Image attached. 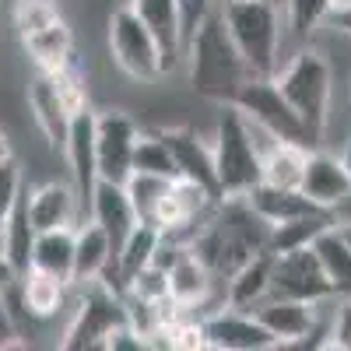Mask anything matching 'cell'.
Segmentation results:
<instances>
[{
  "label": "cell",
  "mask_w": 351,
  "mask_h": 351,
  "mask_svg": "<svg viewBox=\"0 0 351 351\" xmlns=\"http://www.w3.org/2000/svg\"><path fill=\"white\" fill-rule=\"evenodd\" d=\"M271 246V225L263 221L246 197H221L215 218L193 232L190 250L208 263L218 281H228L243 263Z\"/></svg>",
  "instance_id": "1"
},
{
  "label": "cell",
  "mask_w": 351,
  "mask_h": 351,
  "mask_svg": "<svg viewBox=\"0 0 351 351\" xmlns=\"http://www.w3.org/2000/svg\"><path fill=\"white\" fill-rule=\"evenodd\" d=\"M183 60L190 67V88L193 92L200 99H211V102H221V106L236 99V92L253 77V71L246 67L243 53L232 43L218 11H211L197 25V32L186 39Z\"/></svg>",
  "instance_id": "2"
},
{
  "label": "cell",
  "mask_w": 351,
  "mask_h": 351,
  "mask_svg": "<svg viewBox=\"0 0 351 351\" xmlns=\"http://www.w3.org/2000/svg\"><path fill=\"white\" fill-rule=\"evenodd\" d=\"M218 14L253 77H274L281 39L288 28L285 8L274 0H221Z\"/></svg>",
  "instance_id": "3"
},
{
  "label": "cell",
  "mask_w": 351,
  "mask_h": 351,
  "mask_svg": "<svg viewBox=\"0 0 351 351\" xmlns=\"http://www.w3.org/2000/svg\"><path fill=\"white\" fill-rule=\"evenodd\" d=\"M274 81L281 88V95L288 99V106L306 123L313 144H319L327 130V106H330V84H334L327 56L316 49H302L291 56V64L285 71L274 74Z\"/></svg>",
  "instance_id": "4"
},
{
  "label": "cell",
  "mask_w": 351,
  "mask_h": 351,
  "mask_svg": "<svg viewBox=\"0 0 351 351\" xmlns=\"http://www.w3.org/2000/svg\"><path fill=\"white\" fill-rule=\"evenodd\" d=\"M211 152H215V172H218L221 197H243L253 183H260V148L253 141V127L228 102L221 106Z\"/></svg>",
  "instance_id": "5"
},
{
  "label": "cell",
  "mask_w": 351,
  "mask_h": 351,
  "mask_svg": "<svg viewBox=\"0 0 351 351\" xmlns=\"http://www.w3.org/2000/svg\"><path fill=\"white\" fill-rule=\"evenodd\" d=\"M228 106H236L250 123H256L260 130H267L278 141H295V144H306V148H316L306 123L299 120V112L288 106V99L281 95L274 77H250Z\"/></svg>",
  "instance_id": "6"
},
{
  "label": "cell",
  "mask_w": 351,
  "mask_h": 351,
  "mask_svg": "<svg viewBox=\"0 0 351 351\" xmlns=\"http://www.w3.org/2000/svg\"><path fill=\"white\" fill-rule=\"evenodd\" d=\"M109 49L112 60L123 74L137 81H155L162 77V49L152 36V28L144 25L130 4L116 8L109 18Z\"/></svg>",
  "instance_id": "7"
},
{
  "label": "cell",
  "mask_w": 351,
  "mask_h": 351,
  "mask_svg": "<svg viewBox=\"0 0 351 351\" xmlns=\"http://www.w3.org/2000/svg\"><path fill=\"white\" fill-rule=\"evenodd\" d=\"M271 295L281 299H302V302H324L334 295V285L319 263L313 246L299 250H285L274 253V267H271Z\"/></svg>",
  "instance_id": "8"
},
{
  "label": "cell",
  "mask_w": 351,
  "mask_h": 351,
  "mask_svg": "<svg viewBox=\"0 0 351 351\" xmlns=\"http://www.w3.org/2000/svg\"><path fill=\"white\" fill-rule=\"evenodd\" d=\"M137 123L130 112L106 109L95 112V152H99V180L120 183L134 176V148H137Z\"/></svg>",
  "instance_id": "9"
},
{
  "label": "cell",
  "mask_w": 351,
  "mask_h": 351,
  "mask_svg": "<svg viewBox=\"0 0 351 351\" xmlns=\"http://www.w3.org/2000/svg\"><path fill=\"white\" fill-rule=\"evenodd\" d=\"M127 324V306L120 291H109V288H95L81 299L71 327L60 341V348L67 351H84V348H102L106 334L112 327Z\"/></svg>",
  "instance_id": "10"
},
{
  "label": "cell",
  "mask_w": 351,
  "mask_h": 351,
  "mask_svg": "<svg viewBox=\"0 0 351 351\" xmlns=\"http://www.w3.org/2000/svg\"><path fill=\"white\" fill-rule=\"evenodd\" d=\"M64 155L71 165V183L77 193L81 211H92V193L99 186V152H95V109H77L71 130H67V144Z\"/></svg>",
  "instance_id": "11"
},
{
  "label": "cell",
  "mask_w": 351,
  "mask_h": 351,
  "mask_svg": "<svg viewBox=\"0 0 351 351\" xmlns=\"http://www.w3.org/2000/svg\"><path fill=\"white\" fill-rule=\"evenodd\" d=\"M204 324V337H208V348L218 351H271L278 348V337L260 324V319L250 309H218L211 313Z\"/></svg>",
  "instance_id": "12"
},
{
  "label": "cell",
  "mask_w": 351,
  "mask_h": 351,
  "mask_svg": "<svg viewBox=\"0 0 351 351\" xmlns=\"http://www.w3.org/2000/svg\"><path fill=\"white\" fill-rule=\"evenodd\" d=\"M28 112L39 127V134L46 137V144L53 152H64L67 144V130H71V120H74V109L71 102L64 99L60 84L49 71H36V77L28 81Z\"/></svg>",
  "instance_id": "13"
},
{
  "label": "cell",
  "mask_w": 351,
  "mask_h": 351,
  "mask_svg": "<svg viewBox=\"0 0 351 351\" xmlns=\"http://www.w3.org/2000/svg\"><path fill=\"white\" fill-rule=\"evenodd\" d=\"M130 8L144 25L152 28V36L162 49V74L176 71L183 64V53H186L180 4H176V0H130Z\"/></svg>",
  "instance_id": "14"
},
{
  "label": "cell",
  "mask_w": 351,
  "mask_h": 351,
  "mask_svg": "<svg viewBox=\"0 0 351 351\" xmlns=\"http://www.w3.org/2000/svg\"><path fill=\"white\" fill-rule=\"evenodd\" d=\"M316 306L319 302H302V299H281V295H267L260 306H253L250 313L278 337V348H291L295 341H302L316 324Z\"/></svg>",
  "instance_id": "15"
},
{
  "label": "cell",
  "mask_w": 351,
  "mask_h": 351,
  "mask_svg": "<svg viewBox=\"0 0 351 351\" xmlns=\"http://www.w3.org/2000/svg\"><path fill=\"white\" fill-rule=\"evenodd\" d=\"M25 208H28V221L36 225V232H49V228H67L77 221L81 204L74 193V183H39L25 193Z\"/></svg>",
  "instance_id": "16"
},
{
  "label": "cell",
  "mask_w": 351,
  "mask_h": 351,
  "mask_svg": "<svg viewBox=\"0 0 351 351\" xmlns=\"http://www.w3.org/2000/svg\"><path fill=\"white\" fill-rule=\"evenodd\" d=\"M158 134L165 137L169 152H172V158H176V169H180L183 180L200 183L204 190H211V193L221 200V193H218V172H215V152L208 148V144H204L193 130H183V127L158 130Z\"/></svg>",
  "instance_id": "17"
},
{
  "label": "cell",
  "mask_w": 351,
  "mask_h": 351,
  "mask_svg": "<svg viewBox=\"0 0 351 351\" xmlns=\"http://www.w3.org/2000/svg\"><path fill=\"white\" fill-rule=\"evenodd\" d=\"M116 267V253L112 243L106 236V228L99 221H88L81 228H74V274L71 285H95L102 278H109Z\"/></svg>",
  "instance_id": "18"
},
{
  "label": "cell",
  "mask_w": 351,
  "mask_h": 351,
  "mask_svg": "<svg viewBox=\"0 0 351 351\" xmlns=\"http://www.w3.org/2000/svg\"><path fill=\"white\" fill-rule=\"evenodd\" d=\"M316 208L334 211L337 204L351 193V176L341 165V158L327 155V152H309L306 172H302V186H299Z\"/></svg>",
  "instance_id": "19"
},
{
  "label": "cell",
  "mask_w": 351,
  "mask_h": 351,
  "mask_svg": "<svg viewBox=\"0 0 351 351\" xmlns=\"http://www.w3.org/2000/svg\"><path fill=\"white\" fill-rule=\"evenodd\" d=\"M92 221H99L106 228V236L112 243V253H120L127 232L137 225V211L127 197V186L120 183H109V180H99L95 193H92Z\"/></svg>",
  "instance_id": "20"
},
{
  "label": "cell",
  "mask_w": 351,
  "mask_h": 351,
  "mask_svg": "<svg viewBox=\"0 0 351 351\" xmlns=\"http://www.w3.org/2000/svg\"><path fill=\"white\" fill-rule=\"evenodd\" d=\"M21 46H25L28 56H32L36 71L56 74V71H64V67L74 64V32L67 28L64 18H53L49 25L25 32L21 36Z\"/></svg>",
  "instance_id": "21"
},
{
  "label": "cell",
  "mask_w": 351,
  "mask_h": 351,
  "mask_svg": "<svg viewBox=\"0 0 351 351\" xmlns=\"http://www.w3.org/2000/svg\"><path fill=\"white\" fill-rule=\"evenodd\" d=\"M165 278H169V295H172V302L180 306V309H186V306H200L204 299L211 295V288H215V274L208 271V263H204L190 246H183V253L172 260V267L165 271Z\"/></svg>",
  "instance_id": "22"
},
{
  "label": "cell",
  "mask_w": 351,
  "mask_h": 351,
  "mask_svg": "<svg viewBox=\"0 0 351 351\" xmlns=\"http://www.w3.org/2000/svg\"><path fill=\"white\" fill-rule=\"evenodd\" d=\"M253 211L267 221V225H281V221H291V218H302V215H316L324 208H316V204L302 193V190H288V186H271V183H253L246 193H243Z\"/></svg>",
  "instance_id": "23"
},
{
  "label": "cell",
  "mask_w": 351,
  "mask_h": 351,
  "mask_svg": "<svg viewBox=\"0 0 351 351\" xmlns=\"http://www.w3.org/2000/svg\"><path fill=\"white\" fill-rule=\"evenodd\" d=\"M158 243H162V228H158L155 221L137 218V225L127 232L120 253H116V267H112V281H109L112 291H120V295H123V285H127L137 271L148 267L152 256H155V250H158Z\"/></svg>",
  "instance_id": "24"
},
{
  "label": "cell",
  "mask_w": 351,
  "mask_h": 351,
  "mask_svg": "<svg viewBox=\"0 0 351 351\" xmlns=\"http://www.w3.org/2000/svg\"><path fill=\"white\" fill-rule=\"evenodd\" d=\"M271 267H274V253L271 250L250 256L243 267L225 281L228 285V291H225L228 306L232 309H253V306H260L263 299L271 295Z\"/></svg>",
  "instance_id": "25"
},
{
  "label": "cell",
  "mask_w": 351,
  "mask_h": 351,
  "mask_svg": "<svg viewBox=\"0 0 351 351\" xmlns=\"http://www.w3.org/2000/svg\"><path fill=\"white\" fill-rule=\"evenodd\" d=\"M309 152L306 144H295V141H278L267 152H260V180L271 183V186H288V190H299L302 186V172H306V162H309Z\"/></svg>",
  "instance_id": "26"
},
{
  "label": "cell",
  "mask_w": 351,
  "mask_h": 351,
  "mask_svg": "<svg viewBox=\"0 0 351 351\" xmlns=\"http://www.w3.org/2000/svg\"><path fill=\"white\" fill-rule=\"evenodd\" d=\"M14 288H18L21 306L28 309V316H36V319L56 316L64 306V295H67V281H60L56 274H46L39 267H28L25 274H18Z\"/></svg>",
  "instance_id": "27"
},
{
  "label": "cell",
  "mask_w": 351,
  "mask_h": 351,
  "mask_svg": "<svg viewBox=\"0 0 351 351\" xmlns=\"http://www.w3.org/2000/svg\"><path fill=\"white\" fill-rule=\"evenodd\" d=\"M32 267L56 274L60 281L71 285V274H74V225L39 232L36 246H32Z\"/></svg>",
  "instance_id": "28"
},
{
  "label": "cell",
  "mask_w": 351,
  "mask_h": 351,
  "mask_svg": "<svg viewBox=\"0 0 351 351\" xmlns=\"http://www.w3.org/2000/svg\"><path fill=\"white\" fill-rule=\"evenodd\" d=\"M36 225L28 221V208H25V193L18 200V208L11 211L4 232H0V253H4V260L14 267V274H25L28 267H32V246H36Z\"/></svg>",
  "instance_id": "29"
},
{
  "label": "cell",
  "mask_w": 351,
  "mask_h": 351,
  "mask_svg": "<svg viewBox=\"0 0 351 351\" xmlns=\"http://www.w3.org/2000/svg\"><path fill=\"white\" fill-rule=\"evenodd\" d=\"M313 250H316L319 263H324V271H327V278L334 285V295L351 299V246L341 236V228L330 225L327 232H319Z\"/></svg>",
  "instance_id": "30"
},
{
  "label": "cell",
  "mask_w": 351,
  "mask_h": 351,
  "mask_svg": "<svg viewBox=\"0 0 351 351\" xmlns=\"http://www.w3.org/2000/svg\"><path fill=\"white\" fill-rule=\"evenodd\" d=\"M334 221V211H316V215H302L281 225H271V253H285V250H299V246H313L319 232H327Z\"/></svg>",
  "instance_id": "31"
},
{
  "label": "cell",
  "mask_w": 351,
  "mask_h": 351,
  "mask_svg": "<svg viewBox=\"0 0 351 351\" xmlns=\"http://www.w3.org/2000/svg\"><path fill=\"white\" fill-rule=\"evenodd\" d=\"M134 172H152V176H165V180H176L180 169H176V158L169 152V144L162 134H137V148H134Z\"/></svg>",
  "instance_id": "32"
},
{
  "label": "cell",
  "mask_w": 351,
  "mask_h": 351,
  "mask_svg": "<svg viewBox=\"0 0 351 351\" xmlns=\"http://www.w3.org/2000/svg\"><path fill=\"white\" fill-rule=\"evenodd\" d=\"M169 183H172V180H165V176H152V172H134V176H130V180H127V197H130V204H134L137 218L152 221V215H155V208H158L162 193L169 190Z\"/></svg>",
  "instance_id": "33"
},
{
  "label": "cell",
  "mask_w": 351,
  "mask_h": 351,
  "mask_svg": "<svg viewBox=\"0 0 351 351\" xmlns=\"http://www.w3.org/2000/svg\"><path fill=\"white\" fill-rule=\"evenodd\" d=\"M327 14H330V0H288L285 4V21L299 43L309 39V32L316 25H324Z\"/></svg>",
  "instance_id": "34"
},
{
  "label": "cell",
  "mask_w": 351,
  "mask_h": 351,
  "mask_svg": "<svg viewBox=\"0 0 351 351\" xmlns=\"http://www.w3.org/2000/svg\"><path fill=\"white\" fill-rule=\"evenodd\" d=\"M25 193V176H21V165L14 158L0 162V232H4L11 211L18 208V200Z\"/></svg>",
  "instance_id": "35"
},
{
  "label": "cell",
  "mask_w": 351,
  "mask_h": 351,
  "mask_svg": "<svg viewBox=\"0 0 351 351\" xmlns=\"http://www.w3.org/2000/svg\"><path fill=\"white\" fill-rule=\"evenodd\" d=\"M53 18H60V11H56V0H18V4H14V25H18V36L32 32V28L49 25Z\"/></svg>",
  "instance_id": "36"
},
{
  "label": "cell",
  "mask_w": 351,
  "mask_h": 351,
  "mask_svg": "<svg viewBox=\"0 0 351 351\" xmlns=\"http://www.w3.org/2000/svg\"><path fill=\"white\" fill-rule=\"evenodd\" d=\"M102 348H106V351H141V348H152V344L144 341L130 324H120V327H112V330L106 334Z\"/></svg>",
  "instance_id": "37"
},
{
  "label": "cell",
  "mask_w": 351,
  "mask_h": 351,
  "mask_svg": "<svg viewBox=\"0 0 351 351\" xmlns=\"http://www.w3.org/2000/svg\"><path fill=\"white\" fill-rule=\"evenodd\" d=\"M180 4V21H183V39H190L197 32V25L211 14L215 0H176Z\"/></svg>",
  "instance_id": "38"
},
{
  "label": "cell",
  "mask_w": 351,
  "mask_h": 351,
  "mask_svg": "<svg viewBox=\"0 0 351 351\" xmlns=\"http://www.w3.org/2000/svg\"><path fill=\"white\" fill-rule=\"evenodd\" d=\"M327 348H341L351 351V299H344L334 313V327H330V341Z\"/></svg>",
  "instance_id": "39"
},
{
  "label": "cell",
  "mask_w": 351,
  "mask_h": 351,
  "mask_svg": "<svg viewBox=\"0 0 351 351\" xmlns=\"http://www.w3.org/2000/svg\"><path fill=\"white\" fill-rule=\"evenodd\" d=\"M18 337V327H14V316L4 302V295H0V344H11Z\"/></svg>",
  "instance_id": "40"
},
{
  "label": "cell",
  "mask_w": 351,
  "mask_h": 351,
  "mask_svg": "<svg viewBox=\"0 0 351 351\" xmlns=\"http://www.w3.org/2000/svg\"><path fill=\"white\" fill-rule=\"evenodd\" d=\"M327 25H330V28H337V32H344V36H351V8L330 11V14H327Z\"/></svg>",
  "instance_id": "41"
},
{
  "label": "cell",
  "mask_w": 351,
  "mask_h": 351,
  "mask_svg": "<svg viewBox=\"0 0 351 351\" xmlns=\"http://www.w3.org/2000/svg\"><path fill=\"white\" fill-rule=\"evenodd\" d=\"M14 281H18V274H14V267L4 260V253H0V295H8V291L14 288Z\"/></svg>",
  "instance_id": "42"
},
{
  "label": "cell",
  "mask_w": 351,
  "mask_h": 351,
  "mask_svg": "<svg viewBox=\"0 0 351 351\" xmlns=\"http://www.w3.org/2000/svg\"><path fill=\"white\" fill-rule=\"evenodd\" d=\"M334 221H337V225H351V193L334 208Z\"/></svg>",
  "instance_id": "43"
},
{
  "label": "cell",
  "mask_w": 351,
  "mask_h": 351,
  "mask_svg": "<svg viewBox=\"0 0 351 351\" xmlns=\"http://www.w3.org/2000/svg\"><path fill=\"white\" fill-rule=\"evenodd\" d=\"M8 158H14V152H11V141H8V134L0 130V162H8Z\"/></svg>",
  "instance_id": "44"
},
{
  "label": "cell",
  "mask_w": 351,
  "mask_h": 351,
  "mask_svg": "<svg viewBox=\"0 0 351 351\" xmlns=\"http://www.w3.org/2000/svg\"><path fill=\"white\" fill-rule=\"evenodd\" d=\"M341 165L348 169V176H351V141L344 144V152H341Z\"/></svg>",
  "instance_id": "45"
},
{
  "label": "cell",
  "mask_w": 351,
  "mask_h": 351,
  "mask_svg": "<svg viewBox=\"0 0 351 351\" xmlns=\"http://www.w3.org/2000/svg\"><path fill=\"white\" fill-rule=\"evenodd\" d=\"M341 8H351V0H330V11H341Z\"/></svg>",
  "instance_id": "46"
},
{
  "label": "cell",
  "mask_w": 351,
  "mask_h": 351,
  "mask_svg": "<svg viewBox=\"0 0 351 351\" xmlns=\"http://www.w3.org/2000/svg\"><path fill=\"white\" fill-rule=\"evenodd\" d=\"M337 228H341V236H344V239H348V246H351V225H337Z\"/></svg>",
  "instance_id": "47"
},
{
  "label": "cell",
  "mask_w": 351,
  "mask_h": 351,
  "mask_svg": "<svg viewBox=\"0 0 351 351\" xmlns=\"http://www.w3.org/2000/svg\"><path fill=\"white\" fill-rule=\"evenodd\" d=\"M274 4H281V8H285V4H288V0H274Z\"/></svg>",
  "instance_id": "48"
}]
</instances>
